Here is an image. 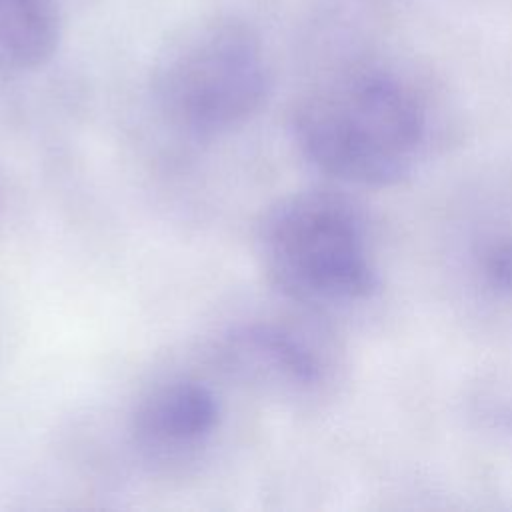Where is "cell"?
I'll list each match as a JSON object with an SVG mask.
<instances>
[{
	"mask_svg": "<svg viewBox=\"0 0 512 512\" xmlns=\"http://www.w3.org/2000/svg\"><path fill=\"white\" fill-rule=\"evenodd\" d=\"M478 268L484 284L496 294H512V240L502 238L486 244Z\"/></svg>",
	"mask_w": 512,
	"mask_h": 512,
	"instance_id": "obj_7",
	"label": "cell"
},
{
	"mask_svg": "<svg viewBox=\"0 0 512 512\" xmlns=\"http://www.w3.org/2000/svg\"><path fill=\"white\" fill-rule=\"evenodd\" d=\"M62 38L58 0H0V72L26 74L52 60Z\"/></svg>",
	"mask_w": 512,
	"mask_h": 512,
	"instance_id": "obj_6",
	"label": "cell"
},
{
	"mask_svg": "<svg viewBox=\"0 0 512 512\" xmlns=\"http://www.w3.org/2000/svg\"><path fill=\"white\" fill-rule=\"evenodd\" d=\"M290 132L322 174L354 186H392L422 160L430 120L420 94L380 68L336 74L294 106Z\"/></svg>",
	"mask_w": 512,
	"mask_h": 512,
	"instance_id": "obj_1",
	"label": "cell"
},
{
	"mask_svg": "<svg viewBox=\"0 0 512 512\" xmlns=\"http://www.w3.org/2000/svg\"><path fill=\"white\" fill-rule=\"evenodd\" d=\"M270 68L258 32L232 14L204 16L170 36L150 70L160 118L190 138L246 126L266 104Z\"/></svg>",
	"mask_w": 512,
	"mask_h": 512,
	"instance_id": "obj_3",
	"label": "cell"
},
{
	"mask_svg": "<svg viewBox=\"0 0 512 512\" xmlns=\"http://www.w3.org/2000/svg\"><path fill=\"white\" fill-rule=\"evenodd\" d=\"M252 250L272 290L308 310L362 304L378 288L366 218L338 190L276 198L256 220Z\"/></svg>",
	"mask_w": 512,
	"mask_h": 512,
	"instance_id": "obj_2",
	"label": "cell"
},
{
	"mask_svg": "<svg viewBox=\"0 0 512 512\" xmlns=\"http://www.w3.org/2000/svg\"><path fill=\"white\" fill-rule=\"evenodd\" d=\"M222 424L216 390L194 376H170L148 386L134 402L128 432L136 452L154 466L196 462Z\"/></svg>",
	"mask_w": 512,
	"mask_h": 512,
	"instance_id": "obj_5",
	"label": "cell"
},
{
	"mask_svg": "<svg viewBox=\"0 0 512 512\" xmlns=\"http://www.w3.org/2000/svg\"><path fill=\"white\" fill-rule=\"evenodd\" d=\"M214 358L230 380L280 400L312 396L330 376L328 354L312 334L276 320L230 326L218 338Z\"/></svg>",
	"mask_w": 512,
	"mask_h": 512,
	"instance_id": "obj_4",
	"label": "cell"
},
{
	"mask_svg": "<svg viewBox=\"0 0 512 512\" xmlns=\"http://www.w3.org/2000/svg\"><path fill=\"white\" fill-rule=\"evenodd\" d=\"M0 214H2V192H0Z\"/></svg>",
	"mask_w": 512,
	"mask_h": 512,
	"instance_id": "obj_8",
	"label": "cell"
}]
</instances>
